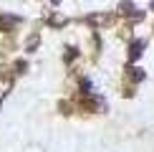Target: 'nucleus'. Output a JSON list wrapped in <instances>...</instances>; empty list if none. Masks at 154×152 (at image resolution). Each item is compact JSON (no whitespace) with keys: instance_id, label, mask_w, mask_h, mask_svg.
Here are the masks:
<instances>
[{"instance_id":"f257e3e1","label":"nucleus","mask_w":154,"mask_h":152,"mask_svg":"<svg viewBox=\"0 0 154 152\" xmlns=\"http://www.w3.org/2000/svg\"><path fill=\"white\" fill-rule=\"evenodd\" d=\"M142 53H144V41L139 38V41H134L131 46H129V63H134V61H137Z\"/></svg>"},{"instance_id":"f03ea898","label":"nucleus","mask_w":154,"mask_h":152,"mask_svg":"<svg viewBox=\"0 0 154 152\" xmlns=\"http://www.w3.org/2000/svg\"><path fill=\"white\" fill-rule=\"evenodd\" d=\"M129 71H131V79H134V81H142V79H144V71H142V68L129 66Z\"/></svg>"},{"instance_id":"20e7f679","label":"nucleus","mask_w":154,"mask_h":152,"mask_svg":"<svg viewBox=\"0 0 154 152\" xmlns=\"http://www.w3.org/2000/svg\"><path fill=\"white\" fill-rule=\"evenodd\" d=\"M51 3H53V5H58V0H51Z\"/></svg>"},{"instance_id":"39448f33","label":"nucleus","mask_w":154,"mask_h":152,"mask_svg":"<svg viewBox=\"0 0 154 152\" xmlns=\"http://www.w3.org/2000/svg\"><path fill=\"white\" fill-rule=\"evenodd\" d=\"M152 10H154V0H152Z\"/></svg>"},{"instance_id":"7ed1b4c3","label":"nucleus","mask_w":154,"mask_h":152,"mask_svg":"<svg viewBox=\"0 0 154 152\" xmlns=\"http://www.w3.org/2000/svg\"><path fill=\"white\" fill-rule=\"evenodd\" d=\"M48 25H56V28H61V25H66V18H48Z\"/></svg>"}]
</instances>
